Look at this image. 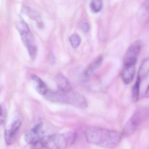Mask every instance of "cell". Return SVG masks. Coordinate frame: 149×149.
Wrapping results in <instances>:
<instances>
[{"label":"cell","mask_w":149,"mask_h":149,"mask_svg":"<svg viewBox=\"0 0 149 149\" xmlns=\"http://www.w3.org/2000/svg\"><path fill=\"white\" fill-rule=\"evenodd\" d=\"M22 116L19 114L16 116L10 125L5 129L4 139L7 145H11L15 141L18 130L22 125Z\"/></svg>","instance_id":"4"},{"label":"cell","mask_w":149,"mask_h":149,"mask_svg":"<svg viewBox=\"0 0 149 149\" xmlns=\"http://www.w3.org/2000/svg\"><path fill=\"white\" fill-rule=\"evenodd\" d=\"M22 11L31 19L36 21L39 28L43 27L44 24L41 16L36 10L28 6H23L22 8Z\"/></svg>","instance_id":"11"},{"label":"cell","mask_w":149,"mask_h":149,"mask_svg":"<svg viewBox=\"0 0 149 149\" xmlns=\"http://www.w3.org/2000/svg\"><path fill=\"white\" fill-rule=\"evenodd\" d=\"M102 5V0H92L90 4V9L94 13H98L101 10Z\"/></svg>","instance_id":"18"},{"label":"cell","mask_w":149,"mask_h":149,"mask_svg":"<svg viewBox=\"0 0 149 149\" xmlns=\"http://www.w3.org/2000/svg\"><path fill=\"white\" fill-rule=\"evenodd\" d=\"M103 62V58L102 56L97 57L93 62L88 66L85 71V74L86 77H90L100 68Z\"/></svg>","instance_id":"13"},{"label":"cell","mask_w":149,"mask_h":149,"mask_svg":"<svg viewBox=\"0 0 149 149\" xmlns=\"http://www.w3.org/2000/svg\"><path fill=\"white\" fill-rule=\"evenodd\" d=\"M149 75V57L144 59L142 62L139 70L137 78L141 81L143 80Z\"/></svg>","instance_id":"14"},{"label":"cell","mask_w":149,"mask_h":149,"mask_svg":"<svg viewBox=\"0 0 149 149\" xmlns=\"http://www.w3.org/2000/svg\"><path fill=\"white\" fill-rule=\"evenodd\" d=\"M7 117V109L4 106H3L1 110L0 111V125H1L5 121Z\"/></svg>","instance_id":"20"},{"label":"cell","mask_w":149,"mask_h":149,"mask_svg":"<svg viewBox=\"0 0 149 149\" xmlns=\"http://www.w3.org/2000/svg\"><path fill=\"white\" fill-rule=\"evenodd\" d=\"M31 79L34 81L35 88L38 93L43 96L48 89L46 84L40 78L35 74L31 76Z\"/></svg>","instance_id":"15"},{"label":"cell","mask_w":149,"mask_h":149,"mask_svg":"<svg viewBox=\"0 0 149 149\" xmlns=\"http://www.w3.org/2000/svg\"><path fill=\"white\" fill-rule=\"evenodd\" d=\"M145 97L149 98V85L146 90V92H145Z\"/></svg>","instance_id":"22"},{"label":"cell","mask_w":149,"mask_h":149,"mask_svg":"<svg viewBox=\"0 0 149 149\" xmlns=\"http://www.w3.org/2000/svg\"><path fill=\"white\" fill-rule=\"evenodd\" d=\"M21 37L24 45L28 50L30 57L32 60H34L36 56L38 49L32 33L30 31L27 34L21 36Z\"/></svg>","instance_id":"8"},{"label":"cell","mask_w":149,"mask_h":149,"mask_svg":"<svg viewBox=\"0 0 149 149\" xmlns=\"http://www.w3.org/2000/svg\"><path fill=\"white\" fill-rule=\"evenodd\" d=\"M44 134V124L39 123L25 132L24 140L27 143L31 145L39 142L45 136Z\"/></svg>","instance_id":"6"},{"label":"cell","mask_w":149,"mask_h":149,"mask_svg":"<svg viewBox=\"0 0 149 149\" xmlns=\"http://www.w3.org/2000/svg\"><path fill=\"white\" fill-rule=\"evenodd\" d=\"M144 117V113L141 110L134 113L125 124L122 133L123 136L128 137L132 135L137 130Z\"/></svg>","instance_id":"5"},{"label":"cell","mask_w":149,"mask_h":149,"mask_svg":"<svg viewBox=\"0 0 149 149\" xmlns=\"http://www.w3.org/2000/svg\"><path fill=\"white\" fill-rule=\"evenodd\" d=\"M3 106H1V105L0 104V111L1 110Z\"/></svg>","instance_id":"23"},{"label":"cell","mask_w":149,"mask_h":149,"mask_svg":"<svg viewBox=\"0 0 149 149\" xmlns=\"http://www.w3.org/2000/svg\"><path fill=\"white\" fill-rule=\"evenodd\" d=\"M142 43L137 40L133 42L128 48L123 59L124 65L136 63L137 58L141 50Z\"/></svg>","instance_id":"7"},{"label":"cell","mask_w":149,"mask_h":149,"mask_svg":"<svg viewBox=\"0 0 149 149\" xmlns=\"http://www.w3.org/2000/svg\"><path fill=\"white\" fill-rule=\"evenodd\" d=\"M141 81L137 78L136 81L133 86L132 89V100L133 102H136L139 100L140 86Z\"/></svg>","instance_id":"17"},{"label":"cell","mask_w":149,"mask_h":149,"mask_svg":"<svg viewBox=\"0 0 149 149\" xmlns=\"http://www.w3.org/2000/svg\"><path fill=\"white\" fill-rule=\"evenodd\" d=\"M87 141L92 145L105 149H113L120 143L122 133L96 127L88 128L85 131Z\"/></svg>","instance_id":"1"},{"label":"cell","mask_w":149,"mask_h":149,"mask_svg":"<svg viewBox=\"0 0 149 149\" xmlns=\"http://www.w3.org/2000/svg\"><path fill=\"white\" fill-rule=\"evenodd\" d=\"M57 86L62 92H67L71 89V85L68 79L63 74H58L56 77Z\"/></svg>","instance_id":"12"},{"label":"cell","mask_w":149,"mask_h":149,"mask_svg":"<svg viewBox=\"0 0 149 149\" xmlns=\"http://www.w3.org/2000/svg\"><path fill=\"white\" fill-rule=\"evenodd\" d=\"M136 64H128L124 65L122 72V78L126 85L130 84L134 77Z\"/></svg>","instance_id":"10"},{"label":"cell","mask_w":149,"mask_h":149,"mask_svg":"<svg viewBox=\"0 0 149 149\" xmlns=\"http://www.w3.org/2000/svg\"><path fill=\"white\" fill-rule=\"evenodd\" d=\"M81 29L83 32L85 33L87 32L90 29L89 24L86 22L82 23L81 25Z\"/></svg>","instance_id":"21"},{"label":"cell","mask_w":149,"mask_h":149,"mask_svg":"<svg viewBox=\"0 0 149 149\" xmlns=\"http://www.w3.org/2000/svg\"><path fill=\"white\" fill-rule=\"evenodd\" d=\"M76 138V133L72 132L45 136L30 149H67L74 144Z\"/></svg>","instance_id":"2"},{"label":"cell","mask_w":149,"mask_h":149,"mask_svg":"<svg viewBox=\"0 0 149 149\" xmlns=\"http://www.w3.org/2000/svg\"><path fill=\"white\" fill-rule=\"evenodd\" d=\"M137 19L141 24L149 23V0H146L140 7L137 12Z\"/></svg>","instance_id":"9"},{"label":"cell","mask_w":149,"mask_h":149,"mask_svg":"<svg viewBox=\"0 0 149 149\" xmlns=\"http://www.w3.org/2000/svg\"><path fill=\"white\" fill-rule=\"evenodd\" d=\"M70 41L72 47L74 49H76L79 46L81 39L79 35L74 33L70 37Z\"/></svg>","instance_id":"19"},{"label":"cell","mask_w":149,"mask_h":149,"mask_svg":"<svg viewBox=\"0 0 149 149\" xmlns=\"http://www.w3.org/2000/svg\"><path fill=\"white\" fill-rule=\"evenodd\" d=\"M15 26L20 36L27 34L30 31L28 24L21 17L19 16L15 22Z\"/></svg>","instance_id":"16"},{"label":"cell","mask_w":149,"mask_h":149,"mask_svg":"<svg viewBox=\"0 0 149 149\" xmlns=\"http://www.w3.org/2000/svg\"><path fill=\"white\" fill-rule=\"evenodd\" d=\"M60 93L61 103H67L81 109H84L87 107L86 99L78 92L71 89L67 92L60 91Z\"/></svg>","instance_id":"3"}]
</instances>
